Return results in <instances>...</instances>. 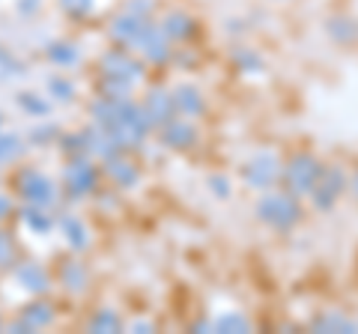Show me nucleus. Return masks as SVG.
Wrapping results in <instances>:
<instances>
[{
	"mask_svg": "<svg viewBox=\"0 0 358 334\" xmlns=\"http://www.w3.org/2000/svg\"><path fill=\"white\" fill-rule=\"evenodd\" d=\"M99 180H102V164H96L93 155H72L63 164L60 191L69 200H84L99 191Z\"/></svg>",
	"mask_w": 358,
	"mask_h": 334,
	"instance_id": "obj_1",
	"label": "nucleus"
},
{
	"mask_svg": "<svg viewBox=\"0 0 358 334\" xmlns=\"http://www.w3.org/2000/svg\"><path fill=\"white\" fill-rule=\"evenodd\" d=\"M108 131L117 138V143L122 150L131 152V150L143 147V140H147L152 126H150L147 114H143L141 102H134V99H122V102H120V114H117L114 126H110Z\"/></svg>",
	"mask_w": 358,
	"mask_h": 334,
	"instance_id": "obj_2",
	"label": "nucleus"
},
{
	"mask_svg": "<svg viewBox=\"0 0 358 334\" xmlns=\"http://www.w3.org/2000/svg\"><path fill=\"white\" fill-rule=\"evenodd\" d=\"M257 218L272 230H289L301 218L299 197L289 191H266L257 203Z\"/></svg>",
	"mask_w": 358,
	"mask_h": 334,
	"instance_id": "obj_3",
	"label": "nucleus"
},
{
	"mask_svg": "<svg viewBox=\"0 0 358 334\" xmlns=\"http://www.w3.org/2000/svg\"><path fill=\"white\" fill-rule=\"evenodd\" d=\"M13 191L18 200H24V203L51 206L54 200H57L60 188L48 173L36 170V167H21V170L13 176Z\"/></svg>",
	"mask_w": 358,
	"mask_h": 334,
	"instance_id": "obj_4",
	"label": "nucleus"
},
{
	"mask_svg": "<svg viewBox=\"0 0 358 334\" xmlns=\"http://www.w3.org/2000/svg\"><path fill=\"white\" fill-rule=\"evenodd\" d=\"M320 176H322V164H320L317 155L299 152L289 159V164H284L281 182H284V191L296 194V197H308L313 188H317Z\"/></svg>",
	"mask_w": 358,
	"mask_h": 334,
	"instance_id": "obj_5",
	"label": "nucleus"
},
{
	"mask_svg": "<svg viewBox=\"0 0 358 334\" xmlns=\"http://www.w3.org/2000/svg\"><path fill=\"white\" fill-rule=\"evenodd\" d=\"M99 72L108 75V78H120V81H129V84H138L143 81V60L131 57V48H122V45H114L99 54Z\"/></svg>",
	"mask_w": 358,
	"mask_h": 334,
	"instance_id": "obj_6",
	"label": "nucleus"
},
{
	"mask_svg": "<svg viewBox=\"0 0 358 334\" xmlns=\"http://www.w3.org/2000/svg\"><path fill=\"white\" fill-rule=\"evenodd\" d=\"M284 167H281V159H278L275 152H254L248 161L242 164V180L248 182L251 188H257V191H268L278 180H281Z\"/></svg>",
	"mask_w": 358,
	"mask_h": 334,
	"instance_id": "obj_7",
	"label": "nucleus"
},
{
	"mask_svg": "<svg viewBox=\"0 0 358 334\" xmlns=\"http://www.w3.org/2000/svg\"><path fill=\"white\" fill-rule=\"evenodd\" d=\"M131 51H138L143 63H150V66H164L167 60L173 57V39L167 36L159 21H150V24L143 27L141 39L134 42Z\"/></svg>",
	"mask_w": 358,
	"mask_h": 334,
	"instance_id": "obj_8",
	"label": "nucleus"
},
{
	"mask_svg": "<svg viewBox=\"0 0 358 334\" xmlns=\"http://www.w3.org/2000/svg\"><path fill=\"white\" fill-rule=\"evenodd\" d=\"M150 21H152V15H141V13H134V9L122 6V13H117L108 21V39L114 42V45L134 48V42L141 39V33Z\"/></svg>",
	"mask_w": 358,
	"mask_h": 334,
	"instance_id": "obj_9",
	"label": "nucleus"
},
{
	"mask_svg": "<svg viewBox=\"0 0 358 334\" xmlns=\"http://www.w3.org/2000/svg\"><path fill=\"white\" fill-rule=\"evenodd\" d=\"M102 164V176H108V182L117 188V191H126L141 182V167L134 164V159H129V152H120L114 159L99 161Z\"/></svg>",
	"mask_w": 358,
	"mask_h": 334,
	"instance_id": "obj_10",
	"label": "nucleus"
},
{
	"mask_svg": "<svg viewBox=\"0 0 358 334\" xmlns=\"http://www.w3.org/2000/svg\"><path fill=\"white\" fill-rule=\"evenodd\" d=\"M197 138H200L197 126H194V119H188V117H173L171 122H164L159 129V140L167 150H176V152L192 150L197 143Z\"/></svg>",
	"mask_w": 358,
	"mask_h": 334,
	"instance_id": "obj_11",
	"label": "nucleus"
},
{
	"mask_svg": "<svg viewBox=\"0 0 358 334\" xmlns=\"http://www.w3.org/2000/svg\"><path fill=\"white\" fill-rule=\"evenodd\" d=\"M54 322V307L45 298H33L30 305H24L18 310V319L9 326V331L15 334H27V331H42Z\"/></svg>",
	"mask_w": 358,
	"mask_h": 334,
	"instance_id": "obj_12",
	"label": "nucleus"
},
{
	"mask_svg": "<svg viewBox=\"0 0 358 334\" xmlns=\"http://www.w3.org/2000/svg\"><path fill=\"white\" fill-rule=\"evenodd\" d=\"M141 108H143V114H147L152 129H162L164 122H171L176 117L173 96H171V90H162V87H152V90H147V96L141 99Z\"/></svg>",
	"mask_w": 358,
	"mask_h": 334,
	"instance_id": "obj_13",
	"label": "nucleus"
},
{
	"mask_svg": "<svg viewBox=\"0 0 358 334\" xmlns=\"http://www.w3.org/2000/svg\"><path fill=\"white\" fill-rule=\"evenodd\" d=\"M343 188H346V176L338 167H322V176H320L317 188L310 191V197H313V203H317V209H331L341 200Z\"/></svg>",
	"mask_w": 358,
	"mask_h": 334,
	"instance_id": "obj_14",
	"label": "nucleus"
},
{
	"mask_svg": "<svg viewBox=\"0 0 358 334\" xmlns=\"http://www.w3.org/2000/svg\"><path fill=\"white\" fill-rule=\"evenodd\" d=\"M13 275H15L18 286L27 289L30 296H45V293L51 289V275H48V269H45L42 263H36V260H18V266L13 269Z\"/></svg>",
	"mask_w": 358,
	"mask_h": 334,
	"instance_id": "obj_15",
	"label": "nucleus"
},
{
	"mask_svg": "<svg viewBox=\"0 0 358 334\" xmlns=\"http://www.w3.org/2000/svg\"><path fill=\"white\" fill-rule=\"evenodd\" d=\"M173 96V108H176V117H188V119H197L206 114V102H203V93L197 90L194 84H179L171 90Z\"/></svg>",
	"mask_w": 358,
	"mask_h": 334,
	"instance_id": "obj_16",
	"label": "nucleus"
},
{
	"mask_svg": "<svg viewBox=\"0 0 358 334\" xmlns=\"http://www.w3.org/2000/svg\"><path fill=\"white\" fill-rule=\"evenodd\" d=\"M60 286L69 296H84L90 289V269L84 266V260L78 257H66L60 263Z\"/></svg>",
	"mask_w": 358,
	"mask_h": 334,
	"instance_id": "obj_17",
	"label": "nucleus"
},
{
	"mask_svg": "<svg viewBox=\"0 0 358 334\" xmlns=\"http://www.w3.org/2000/svg\"><path fill=\"white\" fill-rule=\"evenodd\" d=\"M57 227H60V236L66 239V245H69L72 251L90 248V230H87V224H84V218L66 212V215L57 218Z\"/></svg>",
	"mask_w": 358,
	"mask_h": 334,
	"instance_id": "obj_18",
	"label": "nucleus"
},
{
	"mask_svg": "<svg viewBox=\"0 0 358 334\" xmlns=\"http://www.w3.org/2000/svg\"><path fill=\"white\" fill-rule=\"evenodd\" d=\"M18 218H21V224H24L27 230H33L36 236H48V233L54 230V224H57V221L51 218L48 206H36V203H24V206H21Z\"/></svg>",
	"mask_w": 358,
	"mask_h": 334,
	"instance_id": "obj_19",
	"label": "nucleus"
},
{
	"mask_svg": "<svg viewBox=\"0 0 358 334\" xmlns=\"http://www.w3.org/2000/svg\"><path fill=\"white\" fill-rule=\"evenodd\" d=\"M159 24L164 27V33H167V36H171L173 42H185V39L194 33V21H192V15L182 13V9H171L167 15H162Z\"/></svg>",
	"mask_w": 358,
	"mask_h": 334,
	"instance_id": "obj_20",
	"label": "nucleus"
},
{
	"mask_svg": "<svg viewBox=\"0 0 358 334\" xmlns=\"http://www.w3.org/2000/svg\"><path fill=\"white\" fill-rule=\"evenodd\" d=\"M87 331H93V334H117V331H122V317L117 314L114 307H99L96 314L90 317Z\"/></svg>",
	"mask_w": 358,
	"mask_h": 334,
	"instance_id": "obj_21",
	"label": "nucleus"
},
{
	"mask_svg": "<svg viewBox=\"0 0 358 334\" xmlns=\"http://www.w3.org/2000/svg\"><path fill=\"white\" fill-rule=\"evenodd\" d=\"M45 57H48L54 66H60V69H69V66H75L78 60H81V54H78V48L72 45V42L57 39V42H48Z\"/></svg>",
	"mask_w": 358,
	"mask_h": 334,
	"instance_id": "obj_22",
	"label": "nucleus"
},
{
	"mask_svg": "<svg viewBox=\"0 0 358 334\" xmlns=\"http://www.w3.org/2000/svg\"><path fill=\"white\" fill-rule=\"evenodd\" d=\"M99 96H105V99H131V93H134V84H129V81H120V78H108V75H102L99 78Z\"/></svg>",
	"mask_w": 358,
	"mask_h": 334,
	"instance_id": "obj_23",
	"label": "nucleus"
},
{
	"mask_svg": "<svg viewBox=\"0 0 358 334\" xmlns=\"http://www.w3.org/2000/svg\"><path fill=\"white\" fill-rule=\"evenodd\" d=\"M18 266V248L9 230H0V272H13Z\"/></svg>",
	"mask_w": 358,
	"mask_h": 334,
	"instance_id": "obj_24",
	"label": "nucleus"
},
{
	"mask_svg": "<svg viewBox=\"0 0 358 334\" xmlns=\"http://www.w3.org/2000/svg\"><path fill=\"white\" fill-rule=\"evenodd\" d=\"M21 152H24V140L18 135H3V131H0V167L18 161Z\"/></svg>",
	"mask_w": 358,
	"mask_h": 334,
	"instance_id": "obj_25",
	"label": "nucleus"
},
{
	"mask_svg": "<svg viewBox=\"0 0 358 334\" xmlns=\"http://www.w3.org/2000/svg\"><path fill=\"white\" fill-rule=\"evenodd\" d=\"M60 150L66 159H72V155H87V131H66V135H60Z\"/></svg>",
	"mask_w": 358,
	"mask_h": 334,
	"instance_id": "obj_26",
	"label": "nucleus"
},
{
	"mask_svg": "<svg viewBox=\"0 0 358 334\" xmlns=\"http://www.w3.org/2000/svg\"><path fill=\"white\" fill-rule=\"evenodd\" d=\"M18 108L21 110H27L30 117H48L51 114V105L45 102L42 96H36V93H18Z\"/></svg>",
	"mask_w": 358,
	"mask_h": 334,
	"instance_id": "obj_27",
	"label": "nucleus"
},
{
	"mask_svg": "<svg viewBox=\"0 0 358 334\" xmlns=\"http://www.w3.org/2000/svg\"><path fill=\"white\" fill-rule=\"evenodd\" d=\"M48 93L54 102H72L75 99V84L69 81V78H63V75H51L48 78Z\"/></svg>",
	"mask_w": 358,
	"mask_h": 334,
	"instance_id": "obj_28",
	"label": "nucleus"
},
{
	"mask_svg": "<svg viewBox=\"0 0 358 334\" xmlns=\"http://www.w3.org/2000/svg\"><path fill=\"white\" fill-rule=\"evenodd\" d=\"M57 3L72 21H81V18H87L90 13H93V0H57Z\"/></svg>",
	"mask_w": 358,
	"mask_h": 334,
	"instance_id": "obj_29",
	"label": "nucleus"
},
{
	"mask_svg": "<svg viewBox=\"0 0 358 334\" xmlns=\"http://www.w3.org/2000/svg\"><path fill=\"white\" fill-rule=\"evenodd\" d=\"M215 331H248V319H245L242 314H224L215 319V326H212Z\"/></svg>",
	"mask_w": 358,
	"mask_h": 334,
	"instance_id": "obj_30",
	"label": "nucleus"
},
{
	"mask_svg": "<svg viewBox=\"0 0 358 334\" xmlns=\"http://www.w3.org/2000/svg\"><path fill=\"white\" fill-rule=\"evenodd\" d=\"M30 138H33V143H51L48 138H57L60 140V131L54 129V126H42V129H33Z\"/></svg>",
	"mask_w": 358,
	"mask_h": 334,
	"instance_id": "obj_31",
	"label": "nucleus"
},
{
	"mask_svg": "<svg viewBox=\"0 0 358 334\" xmlns=\"http://www.w3.org/2000/svg\"><path fill=\"white\" fill-rule=\"evenodd\" d=\"M209 185H212V191H215L218 197H230V182L224 180V176H212Z\"/></svg>",
	"mask_w": 358,
	"mask_h": 334,
	"instance_id": "obj_32",
	"label": "nucleus"
},
{
	"mask_svg": "<svg viewBox=\"0 0 358 334\" xmlns=\"http://www.w3.org/2000/svg\"><path fill=\"white\" fill-rule=\"evenodd\" d=\"M13 197H9L6 191H0V224H3V221L9 218V215H13Z\"/></svg>",
	"mask_w": 358,
	"mask_h": 334,
	"instance_id": "obj_33",
	"label": "nucleus"
},
{
	"mask_svg": "<svg viewBox=\"0 0 358 334\" xmlns=\"http://www.w3.org/2000/svg\"><path fill=\"white\" fill-rule=\"evenodd\" d=\"M126 9H134V13H141V15H150L152 0H126Z\"/></svg>",
	"mask_w": 358,
	"mask_h": 334,
	"instance_id": "obj_34",
	"label": "nucleus"
},
{
	"mask_svg": "<svg viewBox=\"0 0 358 334\" xmlns=\"http://www.w3.org/2000/svg\"><path fill=\"white\" fill-rule=\"evenodd\" d=\"M0 66H6V72H21V66H18L13 57H9L3 48H0Z\"/></svg>",
	"mask_w": 358,
	"mask_h": 334,
	"instance_id": "obj_35",
	"label": "nucleus"
},
{
	"mask_svg": "<svg viewBox=\"0 0 358 334\" xmlns=\"http://www.w3.org/2000/svg\"><path fill=\"white\" fill-rule=\"evenodd\" d=\"M131 331H155V326L147 319H141V322H131Z\"/></svg>",
	"mask_w": 358,
	"mask_h": 334,
	"instance_id": "obj_36",
	"label": "nucleus"
},
{
	"mask_svg": "<svg viewBox=\"0 0 358 334\" xmlns=\"http://www.w3.org/2000/svg\"><path fill=\"white\" fill-rule=\"evenodd\" d=\"M18 6H21V9H24V13H27V9H30V6H36V9H39V0H21V3H18Z\"/></svg>",
	"mask_w": 358,
	"mask_h": 334,
	"instance_id": "obj_37",
	"label": "nucleus"
},
{
	"mask_svg": "<svg viewBox=\"0 0 358 334\" xmlns=\"http://www.w3.org/2000/svg\"><path fill=\"white\" fill-rule=\"evenodd\" d=\"M352 194L358 197V176H355V180H352Z\"/></svg>",
	"mask_w": 358,
	"mask_h": 334,
	"instance_id": "obj_38",
	"label": "nucleus"
},
{
	"mask_svg": "<svg viewBox=\"0 0 358 334\" xmlns=\"http://www.w3.org/2000/svg\"><path fill=\"white\" fill-rule=\"evenodd\" d=\"M0 331H3V317H0Z\"/></svg>",
	"mask_w": 358,
	"mask_h": 334,
	"instance_id": "obj_39",
	"label": "nucleus"
},
{
	"mask_svg": "<svg viewBox=\"0 0 358 334\" xmlns=\"http://www.w3.org/2000/svg\"><path fill=\"white\" fill-rule=\"evenodd\" d=\"M0 126H3V117H0Z\"/></svg>",
	"mask_w": 358,
	"mask_h": 334,
	"instance_id": "obj_40",
	"label": "nucleus"
}]
</instances>
